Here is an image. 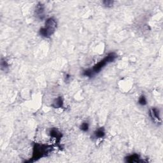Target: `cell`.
<instances>
[{"label": "cell", "instance_id": "obj_2", "mask_svg": "<svg viewBox=\"0 0 163 163\" xmlns=\"http://www.w3.org/2000/svg\"><path fill=\"white\" fill-rule=\"evenodd\" d=\"M52 147L48 145H44V144L35 143L33 147V156L31 159H29L28 162H35L39 159L45 157L49 154Z\"/></svg>", "mask_w": 163, "mask_h": 163}, {"label": "cell", "instance_id": "obj_8", "mask_svg": "<svg viewBox=\"0 0 163 163\" xmlns=\"http://www.w3.org/2000/svg\"><path fill=\"white\" fill-rule=\"evenodd\" d=\"M105 136V131L103 128H100L94 133V136L96 138H102Z\"/></svg>", "mask_w": 163, "mask_h": 163}, {"label": "cell", "instance_id": "obj_6", "mask_svg": "<svg viewBox=\"0 0 163 163\" xmlns=\"http://www.w3.org/2000/svg\"><path fill=\"white\" fill-rule=\"evenodd\" d=\"M150 116L154 121L161 120L160 116H159V110L156 108H153L150 110Z\"/></svg>", "mask_w": 163, "mask_h": 163}, {"label": "cell", "instance_id": "obj_7", "mask_svg": "<svg viewBox=\"0 0 163 163\" xmlns=\"http://www.w3.org/2000/svg\"><path fill=\"white\" fill-rule=\"evenodd\" d=\"M50 135L51 137H52L53 138H54L55 140H56V142L57 143L59 142V141H60L62 137L61 133H60L57 129H52V130H50Z\"/></svg>", "mask_w": 163, "mask_h": 163}, {"label": "cell", "instance_id": "obj_5", "mask_svg": "<svg viewBox=\"0 0 163 163\" xmlns=\"http://www.w3.org/2000/svg\"><path fill=\"white\" fill-rule=\"evenodd\" d=\"M125 162H130V163L140 162L143 161L140 159V155L138 154H134L129 155V156H128V157L125 158Z\"/></svg>", "mask_w": 163, "mask_h": 163}, {"label": "cell", "instance_id": "obj_10", "mask_svg": "<svg viewBox=\"0 0 163 163\" xmlns=\"http://www.w3.org/2000/svg\"><path fill=\"white\" fill-rule=\"evenodd\" d=\"M138 103L142 106H145V105H147V99H146V98H145V96L142 95L140 96L139 99H138Z\"/></svg>", "mask_w": 163, "mask_h": 163}, {"label": "cell", "instance_id": "obj_1", "mask_svg": "<svg viewBox=\"0 0 163 163\" xmlns=\"http://www.w3.org/2000/svg\"><path fill=\"white\" fill-rule=\"evenodd\" d=\"M117 55L115 52L109 53L104 59H103L101 61H100L97 64H96L92 68L84 71L83 75L90 78L93 77L96 74L100 72V71H101L106 64L113 62L117 59Z\"/></svg>", "mask_w": 163, "mask_h": 163}, {"label": "cell", "instance_id": "obj_13", "mask_svg": "<svg viewBox=\"0 0 163 163\" xmlns=\"http://www.w3.org/2000/svg\"><path fill=\"white\" fill-rule=\"evenodd\" d=\"M1 68L3 69V68H4L5 70H6V69L9 67V65H8V64H7V62L5 60H3V59H2L1 60Z\"/></svg>", "mask_w": 163, "mask_h": 163}, {"label": "cell", "instance_id": "obj_11", "mask_svg": "<svg viewBox=\"0 0 163 163\" xmlns=\"http://www.w3.org/2000/svg\"><path fill=\"white\" fill-rule=\"evenodd\" d=\"M80 128L82 131L86 132L89 130V123L87 122H83V123L80 125Z\"/></svg>", "mask_w": 163, "mask_h": 163}, {"label": "cell", "instance_id": "obj_9", "mask_svg": "<svg viewBox=\"0 0 163 163\" xmlns=\"http://www.w3.org/2000/svg\"><path fill=\"white\" fill-rule=\"evenodd\" d=\"M52 106L54 108H61V107L63 106V101H62V98L61 96H59V97L55 100Z\"/></svg>", "mask_w": 163, "mask_h": 163}, {"label": "cell", "instance_id": "obj_3", "mask_svg": "<svg viewBox=\"0 0 163 163\" xmlns=\"http://www.w3.org/2000/svg\"><path fill=\"white\" fill-rule=\"evenodd\" d=\"M57 22L53 17L49 18L45 21V26L40 29V35L44 38H49L52 35L57 28Z\"/></svg>", "mask_w": 163, "mask_h": 163}, {"label": "cell", "instance_id": "obj_12", "mask_svg": "<svg viewBox=\"0 0 163 163\" xmlns=\"http://www.w3.org/2000/svg\"><path fill=\"white\" fill-rule=\"evenodd\" d=\"M113 1H111V0H106V1H103V3L105 6L106 7H112L113 5Z\"/></svg>", "mask_w": 163, "mask_h": 163}, {"label": "cell", "instance_id": "obj_4", "mask_svg": "<svg viewBox=\"0 0 163 163\" xmlns=\"http://www.w3.org/2000/svg\"><path fill=\"white\" fill-rule=\"evenodd\" d=\"M35 15L37 18L42 20L45 17V6L41 3L37 4L35 8Z\"/></svg>", "mask_w": 163, "mask_h": 163}]
</instances>
